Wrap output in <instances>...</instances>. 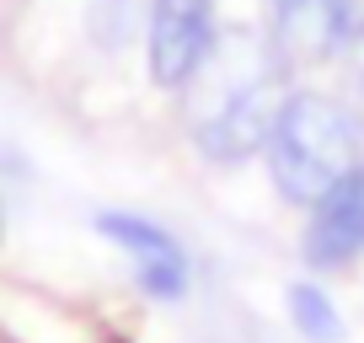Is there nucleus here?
<instances>
[{
	"mask_svg": "<svg viewBox=\"0 0 364 343\" xmlns=\"http://www.w3.org/2000/svg\"><path fill=\"white\" fill-rule=\"evenodd\" d=\"M268 177L284 204H316L353 167H364V129L338 97L289 92L279 129L268 139Z\"/></svg>",
	"mask_w": 364,
	"mask_h": 343,
	"instance_id": "1",
	"label": "nucleus"
},
{
	"mask_svg": "<svg viewBox=\"0 0 364 343\" xmlns=\"http://www.w3.org/2000/svg\"><path fill=\"white\" fill-rule=\"evenodd\" d=\"M215 43H220L215 0H150L145 54H150V80L161 92H182L215 54Z\"/></svg>",
	"mask_w": 364,
	"mask_h": 343,
	"instance_id": "2",
	"label": "nucleus"
},
{
	"mask_svg": "<svg viewBox=\"0 0 364 343\" xmlns=\"http://www.w3.org/2000/svg\"><path fill=\"white\" fill-rule=\"evenodd\" d=\"M284 102H289L284 75H268V80H257V86H247V92H236L225 107H215L204 124H193L198 156H204V161H220V167H236V161L268 150Z\"/></svg>",
	"mask_w": 364,
	"mask_h": 343,
	"instance_id": "3",
	"label": "nucleus"
},
{
	"mask_svg": "<svg viewBox=\"0 0 364 343\" xmlns=\"http://www.w3.org/2000/svg\"><path fill=\"white\" fill-rule=\"evenodd\" d=\"M353 33H359L353 0H268V43L289 70L348 54Z\"/></svg>",
	"mask_w": 364,
	"mask_h": 343,
	"instance_id": "4",
	"label": "nucleus"
},
{
	"mask_svg": "<svg viewBox=\"0 0 364 343\" xmlns=\"http://www.w3.org/2000/svg\"><path fill=\"white\" fill-rule=\"evenodd\" d=\"M353 258H364V167H353L338 188H327L306 220L311 268H348Z\"/></svg>",
	"mask_w": 364,
	"mask_h": 343,
	"instance_id": "5",
	"label": "nucleus"
},
{
	"mask_svg": "<svg viewBox=\"0 0 364 343\" xmlns=\"http://www.w3.org/2000/svg\"><path fill=\"white\" fill-rule=\"evenodd\" d=\"M97 231L134 258V274H139V290H145V295L182 300V290H188V258H182V247L161 226H150V220H139V215L102 209V215H97Z\"/></svg>",
	"mask_w": 364,
	"mask_h": 343,
	"instance_id": "6",
	"label": "nucleus"
},
{
	"mask_svg": "<svg viewBox=\"0 0 364 343\" xmlns=\"http://www.w3.org/2000/svg\"><path fill=\"white\" fill-rule=\"evenodd\" d=\"M284 306H289L295 332H306L311 343H343V317H338V306H332V295L321 285L295 279V285L284 290Z\"/></svg>",
	"mask_w": 364,
	"mask_h": 343,
	"instance_id": "7",
	"label": "nucleus"
}]
</instances>
